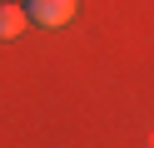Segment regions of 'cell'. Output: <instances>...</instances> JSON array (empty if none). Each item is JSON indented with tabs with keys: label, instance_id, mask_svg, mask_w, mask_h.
<instances>
[{
	"label": "cell",
	"instance_id": "1",
	"mask_svg": "<svg viewBox=\"0 0 154 148\" xmlns=\"http://www.w3.org/2000/svg\"><path fill=\"white\" fill-rule=\"evenodd\" d=\"M25 20L40 30H65L75 15H80V0H20Z\"/></svg>",
	"mask_w": 154,
	"mask_h": 148
},
{
	"label": "cell",
	"instance_id": "2",
	"mask_svg": "<svg viewBox=\"0 0 154 148\" xmlns=\"http://www.w3.org/2000/svg\"><path fill=\"white\" fill-rule=\"evenodd\" d=\"M25 25H30V20H25V10L15 5V0H0V39H20Z\"/></svg>",
	"mask_w": 154,
	"mask_h": 148
}]
</instances>
